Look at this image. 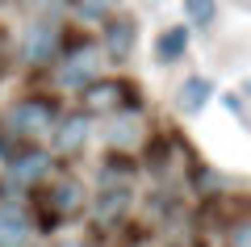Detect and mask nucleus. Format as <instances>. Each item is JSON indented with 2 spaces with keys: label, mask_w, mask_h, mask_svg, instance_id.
Listing matches in <instances>:
<instances>
[{
  "label": "nucleus",
  "mask_w": 251,
  "mask_h": 247,
  "mask_svg": "<svg viewBox=\"0 0 251 247\" xmlns=\"http://www.w3.org/2000/svg\"><path fill=\"white\" fill-rule=\"evenodd\" d=\"M4 126H9V134H21V138H42V134H50L54 126V105L50 101H17V105L4 113Z\"/></svg>",
  "instance_id": "1"
},
{
  "label": "nucleus",
  "mask_w": 251,
  "mask_h": 247,
  "mask_svg": "<svg viewBox=\"0 0 251 247\" xmlns=\"http://www.w3.org/2000/svg\"><path fill=\"white\" fill-rule=\"evenodd\" d=\"M126 101H130V88L122 80H92L84 88V109L88 113H122Z\"/></svg>",
  "instance_id": "2"
},
{
  "label": "nucleus",
  "mask_w": 251,
  "mask_h": 247,
  "mask_svg": "<svg viewBox=\"0 0 251 247\" xmlns=\"http://www.w3.org/2000/svg\"><path fill=\"white\" fill-rule=\"evenodd\" d=\"M29 218L21 205H0V247H25L29 243Z\"/></svg>",
  "instance_id": "3"
},
{
  "label": "nucleus",
  "mask_w": 251,
  "mask_h": 247,
  "mask_svg": "<svg viewBox=\"0 0 251 247\" xmlns=\"http://www.w3.org/2000/svg\"><path fill=\"white\" fill-rule=\"evenodd\" d=\"M46 172H50V155H42V151H25V155L13 159L9 176L17 180V185H34V180H42Z\"/></svg>",
  "instance_id": "4"
},
{
  "label": "nucleus",
  "mask_w": 251,
  "mask_h": 247,
  "mask_svg": "<svg viewBox=\"0 0 251 247\" xmlns=\"http://www.w3.org/2000/svg\"><path fill=\"white\" fill-rule=\"evenodd\" d=\"M92 67H97V51H88V46H84V51H75L72 59L63 63L59 80L67 84V88H80L84 80H92Z\"/></svg>",
  "instance_id": "5"
},
{
  "label": "nucleus",
  "mask_w": 251,
  "mask_h": 247,
  "mask_svg": "<svg viewBox=\"0 0 251 247\" xmlns=\"http://www.w3.org/2000/svg\"><path fill=\"white\" fill-rule=\"evenodd\" d=\"M54 42H59L54 26H46V21H42V26H34V29L25 34V59H29V63H46V59L54 55Z\"/></svg>",
  "instance_id": "6"
},
{
  "label": "nucleus",
  "mask_w": 251,
  "mask_h": 247,
  "mask_svg": "<svg viewBox=\"0 0 251 247\" xmlns=\"http://www.w3.org/2000/svg\"><path fill=\"white\" fill-rule=\"evenodd\" d=\"M105 46H109V55L126 59V55L134 51V21H130V17L109 21V29H105Z\"/></svg>",
  "instance_id": "7"
},
{
  "label": "nucleus",
  "mask_w": 251,
  "mask_h": 247,
  "mask_svg": "<svg viewBox=\"0 0 251 247\" xmlns=\"http://www.w3.org/2000/svg\"><path fill=\"white\" fill-rule=\"evenodd\" d=\"M84 138H88V113H72L59 130H54V147H59V151L84 147Z\"/></svg>",
  "instance_id": "8"
},
{
  "label": "nucleus",
  "mask_w": 251,
  "mask_h": 247,
  "mask_svg": "<svg viewBox=\"0 0 251 247\" xmlns=\"http://www.w3.org/2000/svg\"><path fill=\"white\" fill-rule=\"evenodd\" d=\"M205 101H209V80H201V76L184 80V88H180V109H184V113H201Z\"/></svg>",
  "instance_id": "9"
},
{
  "label": "nucleus",
  "mask_w": 251,
  "mask_h": 247,
  "mask_svg": "<svg viewBox=\"0 0 251 247\" xmlns=\"http://www.w3.org/2000/svg\"><path fill=\"white\" fill-rule=\"evenodd\" d=\"M50 205H54V214H75L80 210V185L75 180H59L50 189Z\"/></svg>",
  "instance_id": "10"
},
{
  "label": "nucleus",
  "mask_w": 251,
  "mask_h": 247,
  "mask_svg": "<svg viewBox=\"0 0 251 247\" xmlns=\"http://www.w3.org/2000/svg\"><path fill=\"white\" fill-rule=\"evenodd\" d=\"M184 46H188V29H184V26H172L168 34L159 38V59L172 63L176 55H184Z\"/></svg>",
  "instance_id": "11"
},
{
  "label": "nucleus",
  "mask_w": 251,
  "mask_h": 247,
  "mask_svg": "<svg viewBox=\"0 0 251 247\" xmlns=\"http://www.w3.org/2000/svg\"><path fill=\"white\" fill-rule=\"evenodd\" d=\"M126 201H130V193H126V189H117V193H113V189H109V193L100 197L97 214H100V218H105V222H113V218H122V214H126Z\"/></svg>",
  "instance_id": "12"
},
{
  "label": "nucleus",
  "mask_w": 251,
  "mask_h": 247,
  "mask_svg": "<svg viewBox=\"0 0 251 247\" xmlns=\"http://www.w3.org/2000/svg\"><path fill=\"white\" fill-rule=\"evenodd\" d=\"M184 13H188L193 26H209L214 13H218V4H214V0H184Z\"/></svg>",
  "instance_id": "13"
},
{
  "label": "nucleus",
  "mask_w": 251,
  "mask_h": 247,
  "mask_svg": "<svg viewBox=\"0 0 251 247\" xmlns=\"http://www.w3.org/2000/svg\"><path fill=\"white\" fill-rule=\"evenodd\" d=\"M134 138H138V122H134V113H122V122L109 126V142H134Z\"/></svg>",
  "instance_id": "14"
},
{
  "label": "nucleus",
  "mask_w": 251,
  "mask_h": 247,
  "mask_svg": "<svg viewBox=\"0 0 251 247\" xmlns=\"http://www.w3.org/2000/svg\"><path fill=\"white\" fill-rule=\"evenodd\" d=\"M230 247H251V222H234V230H230Z\"/></svg>",
  "instance_id": "15"
},
{
  "label": "nucleus",
  "mask_w": 251,
  "mask_h": 247,
  "mask_svg": "<svg viewBox=\"0 0 251 247\" xmlns=\"http://www.w3.org/2000/svg\"><path fill=\"white\" fill-rule=\"evenodd\" d=\"M105 4H109V0H80V13H84V17H100Z\"/></svg>",
  "instance_id": "16"
},
{
  "label": "nucleus",
  "mask_w": 251,
  "mask_h": 247,
  "mask_svg": "<svg viewBox=\"0 0 251 247\" xmlns=\"http://www.w3.org/2000/svg\"><path fill=\"white\" fill-rule=\"evenodd\" d=\"M63 247H84V243H63Z\"/></svg>",
  "instance_id": "17"
},
{
  "label": "nucleus",
  "mask_w": 251,
  "mask_h": 247,
  "mask_svg": "<svg viewBox=\"0 0 251 247\" xmlns=\"http://www.w3.org/2000/svg\"><path fill=\"white\" fill-rule=\"evenodd\" d=\"M109 4H113V0H109Z\"/></svg>",
  "instance_id": "18"
}]
</instances>
